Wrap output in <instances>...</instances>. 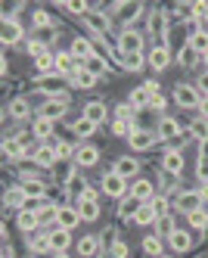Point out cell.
<instances>
[{"instance_id":"1","label":"cell","mask_w":208,"mask_h":258,"mask_svg":"<svg viewBox=\"0 0 208 258\" xmlns=\"http://www.w3.org/2000/svg\"><path fill=\"white\" fill-rule=\"evenodd\" d=\"M143 50V34L140 31H124L118 38V53L121 56H130V53H140Z\"/></svg>"},{"instance_id":"2","label":"cell","mask_w":208,"mask_h":258,"mask_svg":"<svg viewBox=\"0 0 208 258\" xmlns=\"http://www.w3.org/2000/svg\"><path fill=\"white\" fill-rule=\"evenodd\" d=\"M103 193H106V196H112V199H121V196L127 193V183H124V177H118L115 171H112V174H106V177H103Z\"/></svg>"},{"instance_id":"3","label":"cell","mask_w":208,"mask_h":258,"mask_svg":"<svg viewBox=\"0 0 208 258\" xmlns=\"http://www.w3.org/2000/svg\"><path fill=\"white\" fill-rule=\"evenodd\" d=\"M174 100L183 106V109H196L199 103H202V97H199V90L196 87H190V84H180L177 90H174Z\"/></svg>"},{"instance_id":"4","label":"cell","mask_w":208,"mask_h":258,"mask_svg":"<svg viewBox=\"0 0 208 258\" xmlns=\"http://www.w3.org/2000/svg\"><path fill=\"white\" fill-rule=\"evenodd\" d=\"M68 243H72V230H65V227H56V230H50V252H68Z\"/></svg>"},{"instance_id":"5","label":"cell","mask_w":208,"mask_h":258,"mask_svg":"<svg viewBox=\"0 0 208 258\" xmlns=\"http://www.w3.org/2000/svg\"><path fill=\"white\" fill-rule=\"evenodd\" d=\"M16 224H19V230H22V233H31V230L41 227V218H37V212H31V209H22V212H19V218H16Z\"/></svg>"},{"instance_id":"6","label":"cell","mask_w":208,"mask_h":258,"mask_svg":"<svg viewBox=\"0 0 208 258\" xmlns=\"http://www.w3.org/2000/svg\"><path fill=\"white\" fill-rule=\"evenodd\" d=\"M62 112H65V97H53V100H47V103H44V109H41V115H44V118H50V121L62 118Z\"/></svg>"},{"instance_id":"7","label":"cell","mask_w":208,"mask_h":258,"mask_svg":"<svg viewBox=\"0 0 208 258\" xmlns=\"http://www.w3.org/2000/svg\"><path fill=\"white\" fill-rule=\"evenodd\" d=\"M75 162H78V165H84V168H90V165H97V162H100L97 146H78V150H75Z\"/></svg>"},{"instance_id":"8","label":"cell","mask_w":208,"mask_h":258,"mask_svg":"<svg viewBox=\"0 0 208 258\" xmlns=\"http://www.w3.org/2000/svg\"><path fill=\"white\" fill-rule=\"evenodd\" d=\"M168 243H171L174 252H186V249L193 246V233L190 230H174L171 236H168Z\"/></svg>"},{"instance_id":"9","label":"cell","mask_w":208,"mask_h":258,"mask_svg":"<svg viewBox=\"0 0 208 258\" xmlns=\"http://www.w3.org/2000/svg\"><path fill=\"white\" fill-rule=\"evenodd\" d=\"M28 249H31V252H47V249H50V233H44L41 227L31 230V233H28Z\"/></svg>"},{"instance_id":"10","label":"cell","mask_w":208,"mask_h":258,"mask_svg":"<svg viewBox=\"0 0 208 258\" xmlns=\"http://www.w3.org/2000/svg\"><path fill=\"white\" fill-rule=\"evenodd\" d=\"M19 38H22V25H16L13 16L7 13V16H4V44L10 47V44H16Z\"/></svg>"},{"instance_id":"11","label":"cell","mask_w":208,"mask_h":258,"mask_svg":"<svg viewBox=\"0 0 208 258\" xmlns=\"http://www.w3.org/2000/svg\"><path fill=\"white\" fill-rule=\"evenodd\" d=\"M56 72H59V75H75V72H78V59L72 56V53H59V56H56Z\"/></svg>"},{"instance_id":"12","label":"cell","mask_w":208,"mask_h":258,"mask_svg":"<svg viewBox=\"0 0 208 258\" xmlns=\"http://www.w3.org/2000/svg\"><path fill=\"white\" fill-rule=\"evenodd\" d=\"M4 206H7V212H13V209H19V212H22V206H25V193H22V187H13V190H7V196H4Z\"/></svg>"},{"instance_id":"13","label":"cell","mask_w":208,"mask_h":258,"mask_svg":"<svg viewBox=\"0 0 208 258\" xmlns=\"http://www.w3.org/2000/svg\"><path fill=\"white\" fill-rule=\"evenodd\" d=\"M168 62H171V53H168V47H156L153 53H149V66H153L156 72L168 69Z\"/></svg>"},{"instance_id":"14","label":"cell","mask_w":208,"mask_h":258,"mask_svg":"<svg viewBox=\"0 0 208 258\" xmlns=\"http://www.w3.org/2000/svg\"><path fill=\"white\" fill-rule=\"evenodd\" d=\"M68 53H72L78 62H87V59L93 56V47H90L84 38H78V41H72V50H68Z\"/></svg>"},{"instance_id":"15","label":"cell","mask_w":208,"mask_h":258,"mask_svg":"<svg viewBox=\"0 0 208 258\" xmlns=\"http://www.w3.org/2000/svg\"><path fill=\"white\" fill-rule=\"evenodd\" d=\"M56 221H59V227L72 230V227L81 221V215H78V209H65V206H59V215H56Z\"/></svg>"},{"instance_id":"16","label":"cell","mask_w":208,"mask_h":258,"mask_svg":"<svg viewBox=\"0 0 208 258\" xmlns=\"http://www.w3.org/2000/svg\"><path fill=\"white\" fill-rule=\"evenodd\" d=\"M177 209H183L186 215H190V212H196V209H202V199H199V193H180V196H177Z\"/></svg>"},{"instance_id":"17","label":"cell","mask_w":208,"mask_h":258,"mask_svg":"<svg viewBox=\"0 0 208 258\" xmlns=\"http://www.w3.org/2000/svg\"><path fill=\"white\" fill-rule=\"evenodd\" d=\"M127 140H130V146H134V150H149V146H153V140H156V134H149V131H140V127H137V131L130 134Z\"/></svg>"},{"instance_id":"18","label":"cell","mask_w":208,"mask_h":258,"mask_svg":"<svg viewBox=\"0 0 208 258\" xmlns=\"http://www.w3.org/2000/svg\"><path fill=\"white\" fill-rule=\"evenodd\" d=\"M115 174H118V177H124V180H127V177H134V174H137V159L121 156V159L115 162Z\"/></svg>"},{"instance_id":"19","label":"cell","mask_w":208,"mask_h":258,"mask_svg":"<svg viewBox=\"0 0 208 258\" xmlns=\"http://www.w3.org/2000/svg\"><path fill=\"white\" fill-rule=\"evenodd\" d=\"M19 187H22L25 199H44V183H41V180H34V177H28L25 183H19Z\"/></svg>"},{"instance_id":"20","label":"cell","mask_w":208,"mask_h":258,"mask_svg":"<svg viewBox=\"0 0 208 258\" xmlns=\"http://www.w3.org/2000/svg\"><path fill=\"white\" fill-rule=\"evenodd\" d=\"M84 118L93 121V124H103V118H106V106H103V103H87V106H84Z\"/></svg>"},{"instance_id":"21","label":"cell","mask_w":208,"mask_h":258,"mask_svg":"<svg viewBox=\"0 0 208 258\" xmlns=\"http://www.w3.org/2000/svg\"><path fill=\"white\" fill-rule=\"evenodd\" d=\"M130 196H134L137 202H149V199H153V183H149V180H137L134 187H130Z\"/></svg>"},{"instance_id":"22","label":"cell","mask_w":208,"mask_h":258,"mask_svg":"<svg viewBox=\"0 0 208 258\" xmlns=\"http://www.w3.org/2000/svg\"><path fill=\"white\" fill-rule=\"evenodd\" d=\"M72 84H75V87H93V84H97V75H93V72H87V69L81 66V69L72 75Z\"/></svg>"},{"instance_id":"23","label":"cell","mask_w":208,"mask_h":258,"mask_svg":"<svg viewBox=\"0 0 208 258\" xmlns=\"http://www.w3.org/2000/svg\"><path fill=\"white\" fill-rule=\"evenodd\" d=\"M87 25H90L93 31H97V34H106V31H109V19H106L103 13H97V10H93V13L87 16Z\"/></svg>"},{"instance_id":"24","label":"cell","mask_w":208,"mask_h":258,"mask_svg":"<svg viewBox=\"0 0 208 258\" xmlns=\"http://www.w3.org/2000/svg\"><path fill=\"white\" fill-rule=\"evenodd\" d=\"M34 212H37V218H41V227H44L47 221H53L56 215H59V206H53V202H41Z\"/></svg>"},{"instance_id":"25","label":"cell","mask_w":208,"mask_h":258,"mask_svg":"<svg viewBox=\"0 0 208 258\" xmlns=\"http://www.w3.org/2000/svg\"><path fill=\"white\" fill-rule=\"evenodd\" d=\"M165 171H171V174H180V171H183V159H180L177 150L165 153Z\"/></svg>"},{"instance_id":"26","label":"cell","mask_w":208,"mask_h":258,"mask_svg":"<svg viewBox=\"0 0 208 258\" xmlns=\"http://www.w3.org/2000/svg\"><path fill=\"white\" fill-rule=\"evenodd\" d=\"M4 156L7 159H22L25 156V143L22 140H7L4 143Z\"/></svg>"},{"instance_id":"27","label":"cell","mask_w":208,"mask_h":258,"mask_svg":"<svg viewBox=\"0 0 208 258\" xmlns=\"http://www.w3.org/2000/svg\"><path fill=\"white\" fill-rule=\"evenodd\" d=\"M137 224H153V221H159V212L153 209V206H149V202H143V206H140V212H137Z\"/></svg>"},{"instance_id":"28","label":"cell","mask_w":208,"mask_h":258,"mask_svg":"<svg viewBox=\"0 0 208 258\" xmlns=\"http://www.w3.org/2000/svg\"><path fill=\"white\" fill-rule=\"evenodd\" d=\"M78 215H81V221H97V218H100V206H97V202H84V199H81Z\"/></svg>"},{"instance_id":"29","label":"cell","mask_w":208,"mask_h":258,"mask_svg":"<svg viewBox=\"0 0 208 258\" xmlns=\"http://www.w3.org/2000/svg\"><path fill=\"white\" fill-rule=\"evenodd\" d=\"M56 159H59V156H56L53 146H41V150L34 153V162H37V165H44V168H47V165H53Z\"/></svg>"},{"instance_id":"30","label":"cell","mask_w":208,"mask_h":258,"mask_svg":"<svg viewBox=\"0 0 208 258\" xmlns=\"http://www.w3.org/2000/svg\"><path fill=\"white\" fill-rule=\"evenodd\" d=\"M137 131V124H134V118H127V121H121V118H115V124H112V134H118V137H130Z\"/></svg>"},{"instance_id":"31","label":"cell","mask_w":208,"mask_h":258,"mask_svg":"<svg viewBox=\"0 0 208 258\" xmlns=\"http://www.w3.org/2000/svg\"><path fill=\"white\" fill-rule=\"evenodd\" d=\"M177 134H180V127H177V121H174V118H165V121L159 124V137L171 140V137H177Z\"/></svg>"},{"instance_id":"32","label":"cell","mask_w":208,"mask_h":258,"mask_svg":"<svg viewBox=\"0 0 208 258\" xmlns=\"http://www.w3.org/2000/svg\"><path fill=\"white\" fill-rule=\"evenodd\" d=\"M190 47H193L196 53H202V56H205V53H208V31H196L193 38H190Z\"/></svg>"},{"instance_id":"33","label":"cell","mask_w":208,"mask_h":258,"mask_svg":"<svg viewBox=\"0 0 208 258\" xmlns=\"http://www.w3.org/2000/svg\"><path fill=\"white\" fill-rule=\"evenodd\" d=\"M78 252H81L84 258H90V255H97V252H100V243H97L93 236H84L81 243H78Z\"/></svg>"},{"instance_id":"34","label":"cell","mask_w":208,"mask_h":258,"mask_svg":"<svg viewBox=\"0 0 208 258\" xmlns=\"http://www.w3.org/2000/svg\"><path fill=\"white\" fill-rule=\"evenodd\" d=\"M149 100H153V94H149L146 87L130 90V106H149Z\"/></svg>"},{"instance_id":"35","label":"cell","mask_w":208,"mask_h":258,"mask_svg":"<svg viewBox=\"0 0 208 258\" xmlns=\"http://www.w3.org/2000/svg\"><path fill=\"white\" fill-rule=\"evenodd\" d=\"M186 218H190V227H193V230H205V227H208V215H205L202 209L190 212V215H186Z\"/></svg>"},{"instance_id":"36","label":"cell","mask_w":208,"mask_h":258,"mask_svg":"<svg viewBox=\"0 0 208 258\" xmlns=\"http://www.w3.org/2000/svg\"><path fill=\"white\" fill-rule=\"evenodd\" d=\"M143 252L153 255V258H159V255H162V239H159V236H146V239H143Z\"/></svg>"},{"instance_id":"37","label":"cell","mask_w":208,"mask_h":258,"mask_svg":"<svg viewBox=\"0 0 208 258\" xmlns=\"http://www.w3.org/2000/svg\"><path fill=\"white\" fill-rule=\"evenodd\" d=\"M84 69H87V72H93V75H97V78H100V75H103V72H106V59H100V56H97V53H93V56H90V59L84 62Z\"/></svg>"},{"instance_id":"38","label":"cell","mask_w":208,"mask_h":258,"mask_svg":"<svg viewBox=\"0 0 208 258\" xmlns=\"http://www.w3.org/2000/svg\"><path fill=\"white\" fill-rule=\"evenodd\" d=\"M149 31H153L156 38H165V16L162 13H153V19H149Z\"/></svg>"},{"instance_id":"39","label":"cell","mask_w":208,"mask_h":258,"mask_svg":"<svg viewBox=\"0 0 208 258\" xmlns=\"http://www.w3.org/2000/svg\"><path fill=\"white\" fill-rule=\"evenodd\" d=\"M121 66H124L127 72H140V69H143V56H140V53H130V56H121Z\"/></svg>"},{"instance_id":"40","label":"cell","mask_w":208,"mask_h":258,"mask_svg":"<svg viewBox=\"0 0 208 258\" xmlns=\"http://www.w3.org/2000/svg\"><path fill=\"white\" fill-rule=\"evenodd\" d=\"M137 16H140V4H124L121 13H118V19L121 22H130V19H137Z\"/></svg>"},{"instance_id":"41","label":"cell","mask_w":208,"mask_h":258,"mask_svg":"<svg viewBox=\"0 0 208 258\" xmlns=\"http://www.w3.org/2000/svg\"><path fill=\"white\" fill-rule=\"evenodd\" d=\"M34 134H37V137H47V134H53V121L41 115V118L34 121Z\"/></svg>"},{"instance_id":"42","label":"cell","mask_w":208,"mask_h":258,"mask_svg":"<svg viewBox=\"0 0 208 258\" xmlns=\"http://www.w3.org/2000/svg\"><path fill=\"white\" fill-rule=\"evenodd\" d=\"M93 121H87V118H81V121H75V127H72V134H78V137H87V134H93Z\"/></svg>"},{"instance_id":"43","label":"cell","mask_w":208,"mask_h":258,"mask_svg":"<svg viewBox=\"0 0 208 258\" xmlns=\"http://www.w3.org/2000/svg\"><path fill=\"white\" fill-rule=\"evenodd\" d=\"M190 134H193L196 140H205V137H208V121H205V118H196L193 127H190Z\"/></svg>"},{"instance_id":"44","label":"cell","mask_w":208,"mask_h":258,"mask_svg":"<svg viewBox=\"0 0 208 258\" xmlns=\"http://www.w3.org/2000/svg\"><path fill=\"white\" fill-rule=\"evenodd\" d=\"M156 227H159V233H162V236H171V233H174V221L168 218V215H162V218L156 221Z\"/></svg>"},{"instance_id":"45","label":"cell","mask_w":208,"mask_h":258,"mask_svg":"<svg viewBox=\"0 0 208 258\" xmlns=\"http://www.w3.org/2000/svg\"><path fill=\"white\" fill-rule=\"evenodd\" d=\"M149 206L159 212V218H162V215H168V199H162V196H153V199H149Z\"/></svg>"},{"instance_id":"46","label":"cell","mask_w":208,"mask_h":258,"mask_svg":"<svg viewBox=\"0 0 208 258\" xmlns=\"http://www.w3.org/2000/svg\"><path fill=\"white\" fill-rule=\"evenodd\" d=\"M180 62H183V66H193V62H196V50H193L190 44L180 50Z\"/></svg>"},{"instance_id":"47","label":"cell","mask_w":208,"mask_h":258,"mask_svg":"<svg viewBox=\"0 0 208 258\" xmlns=\"http://www.w3.org/2000/svg\"><path fill=\"white\" fill-rule=\"evenodd\" d=\"M28 53H31V56H34V59H41V56H44V53H47V47H44L41 41H31V44H28Z\"/></svg>"},{"instance_id":"48","label":"cell","mask_w":208,"mask_h":258,"mask_svg":"<svg viewBox=\"0 0 208 258\" xmlns=\"http://www.w3.org/2000/svg\"><path fill=\"white\" fill-rule=\"evenodd\" d=\"M34 25H37V28H47V25H50V13L37 10V13H34Z\"/></svg>"},{"instance_id":"49","label":"cell","mask_w":208,"mask_h":258,"mask_svg":"<svg viewBox=\"0 0 208 258\" xmlns=\"http://www.w3.org/2000/svg\"><path fill=\"white\" fill-rule=\"evenodd\" d=\"M53 150H56V156H59V159H65V156H75V150H72L68 143H56Z\"/></svg>"},{"instance_id":"50","label":"cell","mask_w":208,"mask_h":258,"mask_svg":"<svg viewBox=\"0 0 208 258\" xmlns=\"http://www.w3.org/2000/svg\"><path fill=\"white\" fill-rule=\"evenodd\" d=\"M196 174H199V180H202V183H208V159H202V162H199Z\"/></svg>"},{"instance_id":"51","label":"cell","mask_w":208,"mask_h":258,"mask_svg":"<svg viewBox=\"0 0 208 258\" xmlns=\"http://www.w3.org/2000/svg\"><path fill=\"white\" fill-rule=\"evenodd\" d=\"M97 196H100V193L93 190V187H84V190H81V199H84V202H97Z\"/></svg>"},{"instance_id":"52","label":"cell","mask_w":208,"mask_h":258,"mask_svg":"<svg viewBox=\"0 0 208 258\" xmlns=\"http://www.w3.org/2000/svg\"><path fill=\"white\" fill-rule=\"evenodd\" d=\"M25 112H28V106H25L22 100H16V103H13V115H19V118H22Z\"/></svg>"},{"instance_id":"53","label":"cell","mask_w":208,"mask_h":258,"mask_svg":"<svg viewBox=\"0 0 208 258\" xmlns=\"http://www.w3.org/2000/svg\"><path fill=\"white\" fill-rule=\"evenodd\" d=\"M130 109H134L130 103H121V106H118V118H121V121H127V118H130Z\"/></svg>"},{"instance_id":"54","label":"cell","mask_w":208,"mask_h":258,"mask_svg":"<svg viewBox=\"0 0 208 258\" xmlns=\"http://www.w3.org/2000/svg\"><path fill=\"white\" fill-rule=\"evenodd\" d=\"M149 109H165V97H162V94H153V100H149Z\"/></svg>"},{"instance_id":"55","label":"cell","mask_w":208,"mask_h":258,"mask_svg":"<svg viewBox=\"0 0 208 258\" xmlns=\"http://www.w3.org/2000/svg\"><path fill=\"white\" fill-rule=\"evenodd\" d=\"M68 13H87V4H81V0H72V4H68Z\"/></svg>"},{"instance_id":"56","label":"cell","mask_w":208,"mask_h":258,"mask_svg":"<svg viewBox=\"0 0 208 258\" xmlns=\"http://www.w3.org/2000/svg\"><path fill=\"white\" fill-rule=\"evenodd\" d=\"M112 255H115V258H124V255H127V246H124V243H115V246H112Z\"/></svg>"},{"instance_id":"57","label":"cell","mask_w":208,"mask_h":258,"mask_svg":"<svg viewBox=\"0 0 208 258\" xmlns=\"http://www.w3.org/2000/svg\"><path fill=\"white\" fill-rule=\"evenodd\" d=\"M199 199L208 202V183H202V187H199Z\"/></svg>"},{"instance_id":"58","label":"cell","mask_w":208,"mask_h":258,"mask_svg":"<svg viewBox=\"0 0 208 258\" xmlns=\"http://www.w3.org/2000/svg\"><path fill=\"white\" fill-rule=\"evenodd\" d=\"M199 153H202V159H208V137L202 140V146H199Z\"/></svg>"},{"instance_id":"59","label":"cell","mask_w":208,"mask_h":258,"mask_svg":"<svg viewBox=\"0 0 208 258\" xmlns=\"http://www.w3.org/2000/svg\"><path fill=\"white\" fill-rule=\"evenodd\" d=\"M199 106H202V115H205V118H208V97H205V100H202V103H199Z\"/></svg>"},{"instance_id":"60","label":"cell","mask_w":208,"mask_h":258,"mask_svg":"<svg viewBox=\"0 0 208 258\" xmlns=\"http://www.w3.org/2000/svg\"><path fill=\"white\" fill-rule=\"evenodd\" d=\"M56 258H68V255H65V252H59V255H56Z\"/></svg>"},{"instance_id":"61","label":"cell","mask_w":208,"mask_h":258,"mask_svg":"<svg viewBox=\"0 0 208 258\" xmlns=\"http://www.w3.org/2000/svg\"><path fill=\"white\" fill-rule=\"evenodd\" d=\"M202 84H205V90H208V78H202Z\"/></svg>"},{"instance_id":"62","label":"cell","mask_w":208,"mask_h":258,"mask_svg":"<svg viewBox=\"0 0 208 258\" xmlns=\"http://www.w3.org/2000/svg\"><path fill=\"white\" fill-rule=\"evenodd\" d=\"M205 62H208V53H205Z\"/></svg>"}]
</instances>
